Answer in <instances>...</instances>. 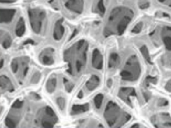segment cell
Segmentation results:
<instances>
[{
	"instance_id": "6da1fadb",
	"label": "cell",
	"mask_w": 171,
	"mask_h": 128,
	"mask_svg": "<svg viewBox=\"0 0 171 128\" xmlns=\"http://www.w3.org/2000/svg\"><path fill=\"white\" fill-rule=\"evenodd\" d=\"M134 17L132 10L125 7H119L113 9L109 18V34H122Z\"/></svg>"
},
{
	"instance_id": "7a4b0ae2",
	"label": "cell",
	"mask_w": 171,
	"mask_h": 128,
	"mask_svg": "<svg viewBox=\"0 0 171 128\" xmlns=\"http://www.w3.org/2000/svg\"><path fill=\"white\" fill-rule=\"evenodd\" d=\"M104 117L110 126L119 127L125 124L131 119V116L122 111L116 103L110 101L105 110Z\"/></svg>"
},
{
	"instance_id": "3957f363",
	"label": "cell",
	"mask_w": 171,
	"mask_h": 128,
	"mask_svg": "<svg viewBox=\"0 0 171 128\" xmlns=\"http://www.w3.org/2000/svg\"><path fill=\"white\" fill-rule=\"evenodd\" d=\"M141 74V66L138 57L133 55L126 61L120 75L122 80L134 82L138 80Z\"/></svg>"
},
{
	"instance_id": "277c9868",
	"label": "cell",
	"mask_w": 171,
	"mask_h": 128,
	"mask_svg": "<svg viewBox=\"0 0 171 128\" xmlns=\"http://www.w3.org/2000/svg\"><path fill=\"white\" fill-rule=\"evenodd\" d=\"M54 111L50 107H47L45 108V116L42 120V124L43 127L51 128L57 122V116Z\"/></svg>"
},
{
	"instance_id": "5b68a950",
	"label": "cell",
	"mask_w": 171,
	"mask_h": 128,
	"mask_svg": "<svg viewBox=\"0 0 171 128\" xmlns=\"http://www.w3.org/2000/svg\"><path fill=\"white\" fill-rule=\"evenodd\" d=\"M136 91L134 89L132 88H122L120 90L119 92V97L126 102V103L131 105L132 103L131 98L135 97Z\"/></svg>"
},
{
	"instance_id": "8992f818",
	"label": "cell",
	"mask_w": 171,
	"mask_h": 128,
	"mask_svg": "<svg viewBox=\"0 0 171 128\" xmlns=\"http://www.w3.org/2000/svg\"><path fill=\"white\" fill-rule=\"evenodd\" d=\"M161 38L166 49L171 51V27H165L163 28L161 32Z\"/></svg>"
},
{
	"instance_id": "52a82bcc",
	"label": "cell",
	"mask_w": 171,
	"mask_h": 128,
	"mask_svg": "<svg viewBox=\"0 0 171 128\" xmlns=\"http://www.w3.org/2000/svg\"><path fill=\"white\" fill-rule=\"evenodd\" d=\"M100 83V79L96 76H92L89 81L86 83V87L90 91H92L96 88Z\"/></svg>"
},
{
	"instance_id": "ba28073f",
	"label": "cell",
	"mask_w": 171,
	"mask_h": 128,
	"mask_svg": "<svg viewBox=\"0 0 171 128\" xmlns=\"http://www.w3.org/2000/svg\"><path fill=\"white\" fill-rule=\"evenodd\" d=\"M89 104H85L83 105H74L72 107V112L74 114L84 113L89 110Z\"/></svg>"
},
{
	"instance_id": "9c48e42d",
	"label": "cell",
	"mask_w": 171,
	"mask_h": 128,
	"mask_svg": "<svg viewBox=\"0 0 171 128\" xmlns=\"http://www.w3.org/2000/svg\"><path fill=\"white\" fill-rule=\"evenodd\" d=\"M1 87L2 89H6L7 90L10 91L13 89L12 85L10 80L5 76H2L1 77Z\"/></svg>"
},
{
	"instance_id": "30bf717a",
	"label": "cell",
	"mask_w": 171,
	"mask_h": 128,
	"mask_svg": "<svg viewBox=\"0 0 171 128\" xmlns=\"http://www.w3.org/2000/svg\"><path fill=\"white\" fill-rule=\"evenodd\" d=\"M120 63V57L119 55L116 53H112L110 55L109 61V67L115 68Z\"/></svg>"
},
{
	"instance_id": "8fae6325",
	"label": "cell",
	"mask_w": 171,
	"mask_h": 128,
	"mask_svg": "<svg viewBox=\"0 0 171 128\" xmlns=\"http://www.w3.org/2000/svg\"><path fill=\"white\" fill-rule=\"evenodd\" d=\"M94 54L95 55V57H93V60H92L93 66L97 69H101L103 67V60L101 56L100 57V55H98V53L96 51Z\"/></svg>"
},
{
	"instance_id": "7c38bea8",
	"label": "cell",
	"mask_w": 171,
	"mask_h": 128,
	"mask_svg": "<svg viewBox=\"0 0 171 128\" xmlns=\"http://www.w3.org/2000/svg\"><path fill=\"white\" fill-rule=\"evenodd\" d=\"M57 84V79L55 78H52L48 80L47 82L46 88L47 91L49 93H53L55 91V87Z\"/></svg>"
},
{
	"instance_id": "4fadbf2b",
	"label": "cell",
	"mask_w": 171,
	"mask_h": 128,
	"mask_svg": "<svg viewBox=\"0 0 171 128\" xmlns=\"http://www.w3.org/2000/svg\"><path fill=\"white\" fill-rule=\"evenodd\" d=\"M141 54L142 55L143 57L148 63H151V58H150V53L148 48H147L146 46H142L140 48Z\"/></svg>"
},
{
	"instance_id": "5bb4252c",
	"label": "cell",
	"mask_w": 171,
	"mask_h": 128,
	"mask_svg": "<svg viewBox=\"0 0 171 128\" xmlns=\"http://www.w3.org/2000/svg\"><path fill=\"white\" fill-rule=\"evenodd\" d=\"M103 98H104L103 95L101 94H99L96 96H95L94 98V103L96 108L99 109L101 107V104L103 101Z\"/></svg>"
},
{
	"instance_id": "9a60e30c",
	"label": "cell",
	"mask_w": 171,
	"mask_h": 128,
	"mask_svg": "<svg viewBox=\"0 0 171 128\" xmlns=\"http://www.w3.org/2000/svg\"><path fill=\"white\" fill-rule=\"evenodd\" d=\"M144 24L142 22H140L136 24L134 26V27L132 28V32L134 34H138L140 33L141 31L142 30Z\"/></svg>"
},
{
	"instance_id": "2e32d148",
	"label": "cell",
	"mask_w": 171,
	"mask_h": 128,
	"mask_svg": "<svg viewBox=\"0 0 171 128\" xmlns=\"http://www.w3.org/2000/svg\"><path fill=\"white\" fill-rule=\"evenodd\" d=\"M138 5L141 9H146L150 6V3L148 0H140Z\"/></svg>"
},
{
	"instance_id": "e0dca14e",
	"label": "cell",
	"mask_w": 171,
	"mask_h": 128,
	"mask_svg": "<svg viewBox=\"0 0 171 128\" xmlns=\"http://www.w3.org/2000/svg\"><path fill=\"white\" fill-rule=\"evenodd\" d=\"M157 82V79L156 77L153 76H148L145 80V84L146 85H148L151 83L152 84H156Z\"/></svg>"
},
{
	"instance_id": "ac0fdd59",
	"label": "cell",
	"mask_w": 171,
	"mask_h": 128,
	"mask_svg": "<svg viewBox=\"0 0 171 128\" xmlns=\"http://www.w3.org/2000/svg\"><path fill=\"white\" fill-rule=\"evenodd\" d=\"M57 103L58 104V106L59 107L60 109H64L65 107V100L63 98H58L57 99Z\"/></svg>"
},
{
	"instance_id": "d6986e66",
	"label": "cell",
	"mask_w": 171,
	"mask_h": 128,
	"mask_svg": "<svg viewBox=\"0 0 171 128\" xmlns=\"http://www.w3.org/2000/svg\"><path fill=\"white\" fill-rule=\"evenodd\" d=\"M168 101L167 100H166L165 98H161L159 99L158 101V105L159 107H166L168 105Z\"/></svg>"
},
{
	"instance_id": "ffe728a7",
	"label": "cell",
	"mask_w": 171,
	"mask_h": 128,
	"mask_svg": "<svg viewBox=\"0 0 171 128\" xmlns=\"http://www.w3.org/2000/svg\"><path fill=\"white\" fill-rule=\"evenodd\" d=\"M40 78V72H37L35 73L32 79V82L33 83H37L39 82V80Z\"/></svg>"
},
{
	"instance_id": "44dd1931",
	"label": "cell",
	"mask_w": 171,
	"mask_h": 128,
	"mask_svg": "<svg viewBox=\"0 0 171 128\" xmlns=\"http://www.w3.org/2000/svg\"><path fill=\"white\" fill-rule=\"evenodd\" d=\"M22 104H23V103L22 101H19V100H17L13 103L12 107L13 108H15V109H17L20 108L22 106Z\"/></svg>"
},
{
	"instance_id": "7402d4cb",
	"label": "cell",
	"mask_w": 171,
	"mask_h": 128,
	"mask_svg": "<svg viewBox=\"0 0 171 128\" xmlns=\"http://www.w3.org/2000/svg\"><path fill=\"white\" fill-rule=\"evenodd\" d=\"M165 89H166L167 91L171 93V79L168 80V82L166 83V86H165Z\"/></svg>"
},
{
	"instance_id": "603a6c76",
	"label": "cell",
	"mask_w": 171,
	"mask_h": 128,
	"mask_svg": "<svg viewBox=\"0 0 171 128\" xmlns=\"http://www.w3.org/2000/svg\"><path fill=\"white\" fill-rule=\"evenodd\" d=\"M74 85L72 84H70V83H68L67 84H66V86H65V88L68 91H71Z\"/></svg>"
},
{
	"instance_id": "cb8c5ba5",
	"label": "cell",
	"mask_w": 171,
	"mask_h": 128,
	"mask_svg": "<svg viewBox=\"0 0 171 128\" xmlns=\"http://www.w3.org/2000/svg\"><path fill=\"white\" fill-rule=\"evenodd\" d=\"M83 94V93H82V91H80L79 94L78 95V97L79 98V99H82V97H83V94Z\"/></svg>"
},
{
	"instance_id": "d4e9b609",
	"label": "cell",
	"mask_w": 171,
	"mask_h": 128,
	"mask_svg": "<svg viewBox=\"0 0 171 128\" xmlns=\"http://www.w3.org/2000/svg\"><path fill=\"white\" fill-rule=\"evenodd\" d=\"M166 1V0H159V2H161V3L165 2Z\"/></svg>"
},
{
	"instance_id": "484cf974",
	"label": "cell",
	"mask_w": 171,
	"mask_h": 128,
	"mask_svg": "<svg viewBox=\"0 0 171 128\" xmlns=\"http://www.w3.org/2000/svg\"></svg>"
}]
</instances>
